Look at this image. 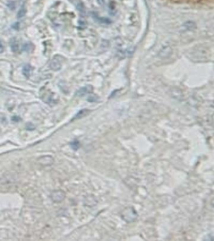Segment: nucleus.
<instances>
[{"label":"nucleus","mask_w":214,"mask_h":241,"mask_svg":"<svg viewBox=\"0 0 214 241\" xmlns=\"http://www.w3.org/2000/svg\"><path fill=\"white\" fill-rule=\"evenodd\" d=\"M65 193L62 190H57L53 192L52 193V195H51V198H52V200L54 202H56V203L61 202L65 198Z\"/></svg>","instance_id":"1"},{"label":"nucleus","mask_w":214,"mask_h":241,"mask_svg":"<svg viewBox=\"0 0 214 241\" xmlns=\"http://www.w3.org/2000/svg\"><path fill=\"white\" fill-rule=\"evenodd\" d=\"M55 95V94H54L53 93H52V92H45L44 93V94L41 96V99H42V100L47 102L48 104H52L54 103L55 104L57 103L56 102V99L54 98V96Z\"/></svg>","instance_id":"2"},{"label":"nucleus","mask_w":214,"mask_h":241,"mask_svg":"<svg viewBox=\"0 0 214 241\" xmlns=\"http://www.w3.org/2000/svg\"><path fill=\"white\" fill-rule=\"evenodd\" d=\"M127 211L125 210L124 211V212H123V217L124 219H125V218L127 217H129V218L127 219V222H133V220H135L136 217H137V214L135 212V210L133 209L132 208H127Z\"/></svg>","instance_id":"3"},{"label":"nucleus","mask_w":214,"mask_h":241,"mask_svg":"<svg viewBox=\"0 0 214 241\" xmlns=\"http://www.w3.org/2000/svg\"><path fill=\"white\" fill-rule=\"evenodd\" d=\"M62 67L61 62L60 60L55 57L51 60L50 63V68L54 71H58Z\"/></svg>","instance_id":"4"},{"label":"nucleus","mask_w":214,"mask_h":241,"mask_svg":"<svg viewBox=\"0 0 214 241\" xmlns=\"http://www.w3.org/2000/svg\"><path fill=\"white\" fill-rule=\"evenodd\" d=\"M79 11L84 12V6L81 0H70Z\"/></svg>","instance_id":"5"},{"label":"nucleus","mask_w":214,"mask_h":241,"mask_svg":"<svg viewBox=\"0 0 214 241\" xmlns=\"http://www.w3.org/2000/svg\"><path fill=\"white\" fill-rule=\"evenodd\" d=\"M31 72H32V67H31L30 65H29V64L25 65L23 67V69H22L23 74L27 78H28L30 76Z\"/></svg>","instance_id":"6"},{"label":"nucleus","mask_w":214,"mask_h":241,"mask_svg":"<svg viewBox=\"0 0 214 241\" xmlns=\"http://www.w3.org/2000/svg\"><path fill=\"white\" fill-rule=\"evenodd\" d=\"M9 44H10V47H11V49L13 52H17L19 50V45L18 41L16 40L15 38H13L10 40V42H9Z\"/></svg>","instance_id":"7"},{"label":"nucleus","mask_w":214,"mask_h":241,"mask_svg":"<svg viewBox=\"0 0 214 241\" xmlns=\"http://www.w3.org/2000/svg\"><path fill=\"white\" fill-rule=\"evenodd\" d=\"M88 112H89V110H87V109H83V110L80 111L78 113L75 115V117H73V119H81L84 116H85V115H87Z\"/></svg>","instance_id":"8"},{"label":"nucleus","mask_w":214,"mask_h":241,"mask_svg":"<svg viewBox=\"0 0 214 241\" xmlns=\"http://www.w3.org/2000/svg\"><path fill=\"white\" fill-rule=\"evenodd\" d=\"M34 49V46L32 43H31L30 42H27L25 44H24L23 47V50L25 52H31V51L33 50Z\"/></svg>","instance_id":"9"},{"label":"nucleus","mask_w":214,"mask_h":241,"mask_svg":"<svg viewBox=\"0 0 214 241\" xmlns=\"http://www.w3.org/2000/svg\"><path fill=\"white\" fill-rule=\"evenodd\" d=\"M71 146L73 150H75V151L77 150L80 147V143L79 142V141L74 140V141H72L71 143Z\"/></svg>","instance_id":"10"},{"label":"nucleus","mask_w":214,"mask_h":241,"mask_svg":"<svg viewBox=\"0 0 214 241\" xmlns=\"http://www.w3.org/2000/svg\"><path fill=\"white\" fill-rule=\"evenodd\" d=\"M26 13H27L26 9H25L24 7L21 8L20 9V10H19V11L18 12L17 17H18V18H22V17H23L25 15V14H26Z\"/></svg>","instance_id":"11"},{"label":"nucleus","mask_w":214,"mask_h":241,"mask_svg":"<svg viewBox=\"0 0 214 241\" xmlns=\"http://www.w3.org/2000/svg\"><path fill=\"white\" fill-rule=\"evenodd\" d=\"M7 6L11 10H14L16 8V3L13 1H9L7 3Z\"/></svg>","instance_id":"12"},{"label":"nucleus","mask_w":214,"mask_h":241,"mask_svg":"<svg viewBox=\"0 0 214 241\" xmlns=\"http://www.w3.org/2000/svg\"><path fill=\"white\" fill-rule=\"evenodd\" d=\"M28 127H30V128H28L27 130H33L34 128H35V126H34V125L33 124H32L31 123H28L27 124V126H26V128H28Z\"/></svg>","instance_id":"13"},{"label":"nucleus","mask_w":214,"mask_h":241,"mask_svg":"<svg viewBox=\"0 0 214 241\" xmlns=\"http://www.w3.org/2000/svg\"><path fill=\"white\" fill-rule=\"evenodd\" d=\"M12 120L14 122H18L20 120V118L18 116H17V115H15V116L12 117Z\"/></svg>","instance_id":"14"},{"label":"nucleus","mask_w":214,"mask_h":241,"mask_svg":"<svg viewBox=\"0 0 214 241\" xmlns=\"http://www.w3.org/2000/svg\"><path fill=\"white\" fill-rule=\"evenodd\" d=\"M3 51H4V47H3V45L1 41H0V53H3Z\"/></svg>","instance_id":"15"},{"label":"nucleus","mask_w":214,"mask_h":241,"mask_svg":"<svg viewBox=\"0 0 214 241\" xmlns=\"http://www.w3.org/2000/svg\"><path fill=\"white\" fill-rule=\"evenodd\" d=\"M15 25H16V26H14V25H13L12 27L13 28H15V29H17V30H18V28H19V23H15Z\"/></svg>","instance_id":"16"}]
</instances>
